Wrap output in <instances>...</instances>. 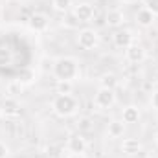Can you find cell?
<instances>
[{"label": "cell", "mask_w": 158, "mask_h": 158, "mask_svg": "<svg viewBox=\"0 0 158 158\" xmlns=\"http://www.w3.org/2000/svg\"><path fill=\"white\" fill-rule=\"evenodd\" d=\"M105 24H107L109 28H114V30L121 28V26L125 24V15H123V11H121V9H110V11H107V15H105Z\"/></svg>", "instance_id": "obj_10"}, {"label": "cell", "mask_w": 158, "mask_h": 158, "mask_svg": "<svg viewBox=\"0 0 158 158\" xmlns=\"http://www.w3.org/2000/svg\"><path fill=\"white\" fill-rule=\"evenodd\" d=\"M68 158H86V156L85 155H70Z\"/></svg>", "instance_id": "obj_26"}, {"label": "cell", "mask_w": 158, "mask_h": 158, "mask_svg": "<svg viewBox=\"0 0 158 158\" xmlns=\"http://www.w3.org/2000/svg\"><path fill=\"white\" fill-rule=\"evenodd\" d=\"M121 151L125 155H131V156L138 155V153H142V142L138 138H125L121 142Z\"/></svg>", "instance_id": "obj_13"}, {"label": "cell", "mask_w": 158, "mask_h": 158, "mask_svg": "<svg viewBox=\"0 0 158 158\" xmlns=\"http://www.w3.org/2000/svg\"><path fill=\"white\" fill-rule=\"evenodd\" d=\"M2 112H4L7 118L19 116V114H20V103H19V99L7 96V98L4 99V103H2Z\"/></svg>", "instance_id": "obj_11"}, {"label": "cell", "mask_w": 158, "mask_h": 158, "mask_svg": "<svg viewBox=\"0 0 158 158\" xmlns=\"http://www.w3.org/2000/svg\"><path fill=\"white\" fill-rule=\"evenodd\" d=\"M63 15H64V17H63V26H64V28H68V30H79V26L83 24L77 17L74 15V11H72V9H70V11H66V13H63Z\"/></svg>", "instance_id": "obj_16"}, {"label": "cell", "mask_w": 158, "mask_h": 158, "mask_svg": "<svg viewBox=\"0 0 158 158\" xmlns=\"http://www.w3.org/2000/svg\"><path fill=\"white\" fill-rule=\"evenodd\" d=\"M116 105V92L110 88H103L99 86L98 92L94 94V107L99 110H109Z\"/></svg>", "instance_id": "obj_3"}, {"label": "cell", "mask_w": 158, "mask_h": 158, "mask_svg": "<svg viewBox=\"0 0 158 158\" xmlns=\"http://www.w3.org/2000/svg\"><path fill=\"white\" fill-rule=\"evenodd\" d=\"M77 46L81 50H86V52H92L99 46V35L96 30L92 28H83L79 30L77 33Z\"/></svg>", "instance_id": "obj_4"}, {"label": "cell", "mask_w": 158, "mask_h": 158, "mask_svg": "<svg viewBox=\"0 0 158 158\" xmlns=\"http://www.w3.org/2000/svg\"><path fill=\"white\" fill-rule=\"evenodd\" d=\"M151 105H153L155 110H158V90H155V92L151 94Z\"/></svg>", "instance_id": "obj_24"}, {"label": "cell", "mask_w": 158, "mask_h": 158, "mask_svg": "<svg viewBox=\"0 0 158 158\" xmlns=\"http://www.w3.org/2000/svg\"><path fill=\"white\" fill-rule=\"evenodd\" d=\"M125 59L129 63H132V64H142L147 59V52H145V48L142 44L134 42L129 48H125Z\"/></svg>", "instance_id": "obj_5"}, {"label": "cell", "mask_w": 158, "mask_h": 158, "mask_svg": "<svg viewBox=\"0 0 158 158\" xmlns=\"http://www.w3.org/2000/svg\"><path fill=\"white\" fill-rule=\"evenodd\" d=\"M138 119H140V109L138 107L129 105V107L123 109V112H121V121L123 123H138Z\"/></svg>", "instance_id": "obj_14"}, {"label": "cell", "mask_w": 158, "mask_h": 158, "mask_svg": "<svg viewBox=\"0 0 158 158\" xmlns=\"http://www.w3.org/2000/svg\"><path fill=\"white\" fill-rule=\"evenodd\" d=\"M125 132V123L121 119H112L109 121V127H107V134L110 138H121Z\"/></svg>", "instance_id": "obj_15"}, {"label": "cell", "mask_w": 158, "mask_h": 158, "mask_svg": "<svg viewBox=\"0 0 158 158\" xmlns=\"http://www.w3.org/2000/svg\"><path fill=\"white\" fill-rule=\"evenodd\" d=\"M77 129H79V132H90L94 129V121L88 116H83V118L77 119Z\"/></svg>", "instance_id": "obj_21"}, {"label": "cell", "mask_w": 158, "mask_h": 158, "mask_svg": "<svg viewBox=\"0 0 158 158\" xmlns=\"http://www.w3.org/2000/svg\"><path fill=\"white\" fill-rule=\"evenodd\" d=\"M101 86H103V88L116 90V86H118V77H116L114 74H105V76L101 77Z\"/></svg>", "instance_id": "obj_20"}, {"label": "cell", "mask_w": 158, "mask_h": 158, "mask_svg": "<svg viewBox=\"0 0 158 158\" xmlns=\"http://www.w3.org/2000/svg\"><path fill=\"white\" fill-rule=\"evenodd\" d=\"M155 140H156V145H158V132H156V136H155Z\"/></svg>", "instance_id": "obj_28"}, {"label": "cell", "mask_w": 158, "mask_h": 158, "mask_svg": "<svg viewBox=\"0 0 158 158\" xmlns=\"http://www.w3.org/2000/svg\"><path fill=\"white\" fill-rule=\"evenodd\" d=\"M7 156H9V147H7L6 142L0 140V158H7Z\"/></svg>", "instance_id": "obj_23"}, {"label": "cell", "mask_w": 158, "mask_h": 158, "mask_svg": "<svg viewBox=\"0 0 158 158\" xmlns=\"http://www.w3.org/2000/svg\"><path fill=\"white\" fill-rule=\"evenodd\" d=\"M66 149L72 153V155H85L86 151V140L83 138V134L77 132V134H72L66 142Z\"/></svg>", "instance_id": "obj_9"}, {"label": "cell", "mask_w": 158, "mask_h": 158, "mask_svg": "<svg viewBox=\"0 0 158 158\" xmlns=\"http://www.w3.org/2000/svg\"><path fill=\"white\" fill-rule=\"evenodd\" d=\"M52 7L59 13H66L72 9V0H52Z\"/></svg>", "instance_id": "obj_19"}, {"label": "cell", "mask_w": 158, "mask_h": 158, "mask_svg": "<svg viewBox=\"0 0 158 158\" xmlns=\"http://www.w3.org/2000/svg\"><path fill=\"white\" fill-rule=\"evenodd\" d=\"M112 42H114L116 48L125 50V48H129L131 44H134V35H132L131 30H116L114 35H112Z\"/></svg>", "instance_id": "obj_8"}, {"label": "cell", "mask_w": 158, "mask_h": 158, "mask_svg": "<svg viewBox=\"0 0 158 158\" xmlns=\"http://www.w3.org/2000/svg\"><path fill=\"white\" fill-rule=\"evenodd\" d=\"M153 83L158 85V72H155V76H153Z\"/></svg>", "instance_id": "obj_25"}, {"label": "cell", "mask_w": 158, "mask_h": 158, "mask_svg": "<svg viewBox=\"0 0 158 158\" xmlns=\"http://www.w3.org/2000/svg\"><path fill=\"white\" fill-rule=\"evenodd\" d=\"M123 2H125V4H134L136 0H123Z\"/></svg>", "instance_id": "obj_27"}, {"label": "cell", "mask_w": 158, "mask_h": 158, "mask_svg": "<svg viewBox=\"0 0 158 158\" xmlns=\"http://www.w3.org/2000/svg\"><path fill=\"white\" fill-rule=\"evenodd\" d=\"M143 7H147L155 17L158 15V0H145V6Z\"/></svg>", "instance_id": "obj_22"}, {"label": "cell", "mask_w": 158, "mask_h": 158, "mask_svg": "<svg viewBox=\"0 0 158 158\" xmlns=\"http://www.w3.org/2000/svg\"><path fill=\"white\" fill-rule=\"evenodd\" d=\"M22 88H24V85H22L19 79H13V81H9V83H7V86H6V92H7V96H11V98H17V96L22 92Z\"/></svg>", "instance_id": "obj_17"}, {"label": "cell", "mask_w": 158, "mask_h": 158, "mask_svg": "<svg viewBox=\"0 0 158 158\" xmlns=\"http://www.w3.org/2000/svg\"><path fill=\"white\" fill-rule=\"evenodd\" d=\"M72 11H74V15L77 17L81 22H90L92 19H94V6L90 4V2H79L76 6H72Z\"/></svg>", "instance_id": "obj_7"}, {"label": "cell", "mask_w": 158, "mask_h": 158, "mask_svg": "<svg viewBox=\"0 0 158 158\" xmlns=\"http://www.w3.org/2000/svg\"><path fill=\"white\" fill-rule=\"evenodd\" d=\"M52 76L55 81H74L79 77V63L76 57H59L52 64Z\"/></svg>", "instance_id": "obj_1"}, {"label": "cell", "mask_w": 158, "mask_h": 158, "mask_svg": "<svg viewBox=\"0 0 158 158\" xmlns=\"http://www.w3.org/2000/svg\"><path fill=\"white\" fill-rule=\"evenodd\" d=\"M52 110L59 118H70L79 110V101L74 94H57L52 101Z\"/></svg>", "instance_id": "obj_2"}, {"label": "cell", "mask_w": 158, "mask_h": 158, "mask_svg": "<svg viewBox=\"0 0 158 158\" xmlns=\"http://www.w3.org/2000/svg\"><path fill=\"white\" fill-rule=\"evenodd\" d=\"M55 92L57 94H72L74 92V81H57Z\"/></svg>", "instance_id": "obj_18"}, {"label": "cell", "mask_w": 158, "mask_h": 158, "mask_svg": "<svg viewBox=\"0 0 158 158\" xmlns=\"http://www.w3.org/2000/svg\"><path fill=\"white\" fill-rule=\"evenodd\" d=\"M136 24L140 26V28H151L153 24H155V20H156V17L147 9V7H142V9H138V13H136Z\"/></svg>", "instance_id": "obj_12"}, {"label": "cell", "mask_w": 158, "mask_h": 158, "mask_svg": "<svg viewBox=\"0 0 158 158\" xmlns=\"http://www.w3.org/2000/svg\"><path fill=\"white\" fill-rule=\"evenodd\" d=\"M28 28L31 31H35V33H44L50 28V19L44 13H33L28 19Z\"/></svg>", "instance_id": "obj_6"}]
</instances>
